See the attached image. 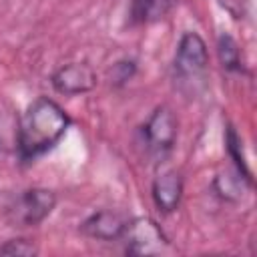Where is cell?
Here are the masks:
<instances>
[{"mask_svg": "<svg viewBox=\"0 0 257 257\" xmlns=\"http://www.w3.org/2000/svg\"><path fill=\"white\" fill-rule=\"evenodd\" d=\"M209 66V52L205 40L197 32H185L177 44L173 70L181 82H197L205 76Z\"/></svg>", "mask_w": 257, "mask_h": 257, "instance_id": "cell-4", "label": "cell"}, {"mask_svg": "<svg viewBox=\"0 0 257 257\" xmlns=\"http://www.w3.org/2000/svg\"><path fill=\"white\" fill-rule=\"evenodd\" d=\"M50 82L56 92L74 96L92 90L96 86V74L86 62H68L54 70Z\"/></svg>", "mask_w": 257, "mask_h": 257, "instance_id": "cell-6", "label": "cell"}, {"mask_svg": "<svg viewBox=\"0 0 257 257\" xmlns=\"http://www.w3.org/2000/svg\"><path fill=\"white\" fill-rule=\"evenodd\" d=\"M141 135H143L145 151L151 159L155 161L167 159L177 141V118L173 110L165 104L157 106L145 120Z\"/></svg>", "mask_w": 257, "mask_h": 257, "instance_id": "cell-3", "label": "cell"}, {"mask_svg": "<svg viewBox=\"0 0 257 257\" xmlns=\"http://www.w3.org/2000/svg\"><path fill=\"white\" fill-rule=\"evenodd\" d=\"M54 207L56 195L50 189L32 187L10 197L2 207V215L12 227H34L42 223Z\"/></svg>", "mask_w": 257, "mask_h": 257, "instance_id": "cell-2", "label": "cell"}, {"mask_svg": "<svg viewBox=\"0 0 257 257\" xmlns=\"http://www.w3.org/2000/svg\"><path fill=\"white\" fill-rule=\"evenodd\" d=\"M38 249L28 239H10L0 245V255H36Z\"/></svg>", "mask_w": 257, "mask_h": 257, "instance_id": "cell-13", "label": "cell"}, {"mask_svg": "<svg viewBox=\"0 0 257 257\" xmlns=\"http://www.w3.org/2000/svg\"><path fill=\"white\" fill-rule=\"evenodd\" d=\"M131 219H126L122 213L118 211H110V209H102L92 213L90 217H86L80 223V231L90 237V239H98V241H116L122 239L126 225Z\"/></svg>", "mask_w": 257, "mask_h": 257, "instance_id": "cell-7", "label": "cell"}, {"mask_svg": "<svg viewBox=\"0 0 257 257\" xmlns=\"http://www.w3.org/2000/svg\"><path fill=\"white\" fill-rule=\"evenodd\" d=\"M173 0H131V20L135 24H151L167 16Z\"/></svg>", "mask_w": 257, "mask_h": 257, "instance_id": "cell-9", "label": "cell"}, {"mask_svg": "<svg viewBox=\"0 0 257 257\" xmlns=\"http://www.w3.org/2000/svg\"><path fill=\"white\" fill-rule=\"evenodd\" d=\"M133 74H135V62L133 60H122V62H116L112 66V80L116 84L126 82Z\"/></svg>", "mask_w": 257, "mask_h": 257, "instance_id": "cell-14", "label": "cell"}, {"mask_svg": "<svg viewBox=\"0 0 257 257\" xmlns=\"http://www.w3.org/2000/svg\"><path fill=\"white\" fill-rule=\"evenodd\" d=\"M16 133H18V120L0 114V149H16Z\"/></svg>", "mask_w": 257, "mask_h": 257, "instance_id": "cell-12", "label": "cell"}, {"mask_svg": "<svg viewBox=\"0 0 257 257\" xmlns=\"http://www.w3.org/2000/svg\"><path fill=\"white\" fill-rule=\"evenodd\" d=\"M217 52H219V60L223 64L225 70L229 72H243L245 64H243V56H241V48L237 44V40L231 34H221L217 38Z\"/></svg>", "mask_w": 257, "mask_h": 257, "instance_id": "cell-11", "label": "cell"}, {"mask_svg": "<svg viewBox=\"0 0 257 257\" xmlns=\"http://www.w3.org/2000/svg\"><path fill=\"white\" fill-rule=\"evenodd\" d=\"M225 147H227V153L235 165V171L237 175L251 187L253 185V177H251V171L247 167V161H245V153H243V141L239 137V133L235 131V126H227L225 131Z\"/></svg>", "mask_w": 257, "mask_h": 257, "instance_id": "cell-10", "label": "cell"}, {"mask_svg": "<svg viewBox=\"0 0 257 257\" xmlns=\"http://www.w3.org/2000/svg\"><path fill=\"white\" fill-rule=\"evenodd\" d=\"M70 116L64 108L48 96H38L28 104L26 112L18 120L16 153L22 163H32L40 155L48 153L68 131Z\"/></svg>", "mask_w": 257, "mask_h": 257, "instance_id": "cell-1", "label": "cell"}, {"mask_svg": "<svg viewBox=\"0 0 257 257\" xmlns=\"http://www.w3.org/2000/svg\"><path fill=\"white\" fill-rule=\"evenodd\" d=\"M122 241L126 243L124 251L128 255H159L169 249L165 233L149 217L131 219L122 235Z\"/></svg>", "mask_w": 257, "mask_h": 257, "instance_id": "cell-5", "label": "cell"}, {"mask_svg": "<svg viewBox=\"0 0 257 257\" xmlns=\"http://www.w3.org/2000/svg\"><path fill=\"white\" fill-rule=\"evenodd\" d=\"M153 201L159 211L173 213L183 197V177L177 171H165L153 181Z\"/></svg>", "mask_w": 257, "mask_h": 257, "instance_id": "cell-8", "label": "cell"}]
</instances>
